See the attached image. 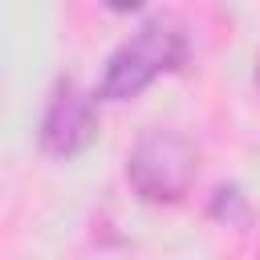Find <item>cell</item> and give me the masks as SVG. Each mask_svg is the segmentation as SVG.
Returning <instances> with one entry per match:
<instances>
[{"instance_id": "obj_3", "label": "cell", "mask_w": 260, "mask_h": 260, "mask_svg": "<svg viewBox=\"0 0 260 260\" xmlns=\"http://www.w3.org/2000/svg\"><path fill=\"white\" fill-rule=\"evenodd\" d=\"M93 98L98 93H85L73 81H57V89L45 106V118H41V146L53 158H73L93 142V134H98Z\"/></svg>"}, {"instance_id": "obj_1", "label": "cell", "mask_w": 260, "mask_h": 260, "mask_svg": "<svg viewBox=\"0 0 260 260\" xmlns=\"http://www.w3.org/2000/svg\"><path fill=\"white\" fill-rule=\"evenodd\" d=\"M183 49H187L183 28H179L171 16H154V20L138 24V28L114 49V57L106 61L98 98H102V102L138 98L154 77L171 73V69L183 61Z\"/></svg>"}, {"instance_id": "obj_2", "label": "cell", "mask_w": 260, "mask_h": 260, "mask_svg": "<svg viewBox=\"0 0 260 260\" xmlns=\"http://www.w3.org/2000/svg\"><path fill=\"white\" fill-rule=\"evenodd\" d=\"M126 179L146 203H179L199 179V150L179 130H146L126 158Z\"/></svg>"}, {"instance_id": "obj_4", "label": "cell", "mask_w": 260, "mask_h": 260, "mask_svg": "<svg viewBox=\"0 0 260 260\" xmlns=\"http://www.w3.org/2000/svg\"><path fill=\"white\" fill-rule=\"evenodd\" d=\"M256 85H260V61H256Z\"/></svg>"}]
</instances>
